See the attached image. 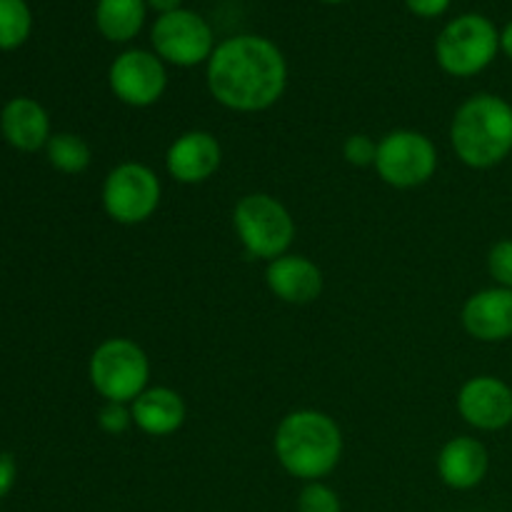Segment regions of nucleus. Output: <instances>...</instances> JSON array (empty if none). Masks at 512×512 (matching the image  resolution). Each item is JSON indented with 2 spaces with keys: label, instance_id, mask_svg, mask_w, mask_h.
Instances as JSON below:
<instances>
[{
  "label": "nucleus",
  "instance_id": "nucleus-1",
  "mask_svg": "<svg viewBox=\"0 0 512 512\" xmlns=\"http://www.w3.org/2000/svg\"><path fill=\"white\" fill-rule=\"evenodd\" d=\"M208 90L223 108L260 113L283 98L288 63L273 40L263 35H233L218 43L208 60Z\"/></svg>",
  "mask_w": 512,
  "mask_h": 512
},
{
  "label": "nucleus",
  "instance_id": "nucleus-2",
  "mask_svg": "<svg viewBox=\"0 0 512 512\" xmlns=\"http://www.w3.org/2000/svg\"><path fill=\"white\" fill-rule=\"evenodd\" d=\"M275 455L285 473L305 483H318L343 458V433L320 410H295L275 430Z\"/></svg>",
  "mask_w": 512,
  "mask_h": 512
},
{
  "label": "nucleus",
  "instance_id": "nucleus-3",
  "mask_svg": "<svg viewBox=\"0 0 512 512\" xmlns=\"http://www.w3.org/2000/svg\"><path fill=\"white\" fill-rule=\"evenodd\" d=\"M450 143L468 168L500 165L512 153V105L493 93L468 98L455 110Z\"/></svg>",
  "mask_w": 512,
  "mask_h": 512
},
{
  "label": "nucleus",
  "instance_id": "nucleus-4",
  "mask_svg": "<svg viewBox=\"0 0 512 512\" xmlns=\"http://www.w3.org/2000/svg\"><path fill=\"white\" fill-rule=\"evenodd\" d=\"M500 50V33L493 20L480 13H465L450 20L435 40V60L453 78L483 73Z\"/></svg>",
  "mask_w": 512,
  "mask_h": 512
},
{
  "label": "nucleus",
  "instance_id": "nucleus-5",
  "mask_svg": "<svg viewBox=\"0 0 512 512\" xmlns=\"http://www.w3.org/2000/svg\"><path fill=\"white\" fill-rule=\"evenodd\" d=\"M88 375L105 403L130 405L148 388L150 360L135 340L108 338L90 355Z\"/></svg>",
  "mask_w": 512,
  "mask_h": 512
},
{
  "label": "nucleus",
  "instance_id": "nucleus-6",
  "mask_svg": "<svg viewBox=\"0 0 512 512\" xmlns=\"http://www.w3.org/2000/svg\"><path fill=\"white\" fill-rule=\"evenodd\" d=\"M233 225L248 258L275 260L288 253L295 238V220L278 198L253 193L238 200Z\"/></svg>",
  "mask_w": 512,
  "mask_h": 512
},
{
  "label": "nucleus",
  "instance_id": "nucleus-7",
  "mask_svg": "<svg viewBox=\"0 0 512 512\" xmlns=\"http://www.w3.org/2000/svg\"><path fill=\"white\" fill-rule=\"evenodd\" d=\"M150 43H153V53L163 63L178 65V68H195L200 63H208L213 50L218 48L208 20L188 8L158 15L150 28Z\"/></svg>",
  "mask_w": 512,
  "mask_h": 512
},
{
  "label": "nucleus",
  "instance_id": "nucleus-8",
  "mask_svg": "<svg viewBox=\"0 0 512 512\" xmlns=\"http://www.w3.org/2000/svg\"><path fill=\"white\" fill-rule=\"evenodd\" d=\"M163 185L153 168L143 163H120L103 183V208L120 225H138L153 218L160 205Z\"/></svg>",
  "mask_w": 512,
  "mask_h": 512
},
{
  "label": "nucleus",
  "instance_id": "nucleus-9",
  "mask_svg": "<svg viewBox=\"0 0 512 512\" xmlns=\"http://www.w3.org/2000/svg\"><path fill=\"white\" fill-rule=\"evenodd\" d=\"M375 170L383 183L408 190L425 185L438 170V150L418 130H393L378 143Z\"/></svg>",
  "mask_w": 512,
  "mask_h": 512
},
{
  "label": "nucleus",
  "instance_id": "nucleus-10",
  "mask_svg": "<svg viewBox=\"0 0 512 512\" xmlns=\"http://www.w3.org/2000/svg\"><path fill=\"white\" fill-rule=\"evenodd\" d=\"M108 85L120 103L130 108H150L168 88V70L153 50H123L110 63Z\"/></svg>",
  "mask_w": 512,
  "mask_h": 512
},
{
  "label": "nucleus",
  "instance_id": "nucleus-11",
  "mask_svg": "<svg viewBox=\"0 0 512 512\" xmlns=\"http://www.w3.org/2000/svg\"><path fill=\"white\" fill-rule=\"evenodd\" d=\"M458 413L473 428L495 433L512 423V388L495 375L470 378L458 393Z\"/></svg>",
  "mask_w": 512,
  "mask_h": 512
},
{
  "label": "nucleus",
  "instance_id": "nucleus-12",
  "mask_svg": "<svg viewBox=\"0 0 512 512\" xmlns=\"http://www.w3.org/2000/svg\"><path fill=\"white\" fill-rule=\"evenodd\" d=\"M223 163V148L208 130H188L173 140L165 155L170 178L185 185H198L213 178Z\"/></svg>",
  "mask_w": 512,
  "mask_h": 512
},
{
  "label": "nucleus",
  "instance_id": "nucleus-13",
  "mask_svg": "<svg viewBox=\"0 0 512 512\" xmlns=\"http://www.w3.org/2000/svg\"><path fill=\"white\" fill-rule=\"evenodd\" d=\"M463 328L480 343H503L512 338V290L485 288L463 305Z\"/></svg>",
  "mask_w": 512,
  "mask_h": 512
},
{
  "label": "nucleus",
  "instance_id": "nucleus-14",
  "mask_svg": "<svg viewBox=\"0 0 512 512\" xmlns=\"http://www.w3.org/2000/svg\"><path fill=\"white\" fill-rule=\"evenodd\" d=\"M270 293L290 305H308L323 293V270L305 255H280L265 270Z\"/></svg>",
  "mask_w": 512,
  "mask_h": 512
},
{
  "label": "nucleus",
  "instance_id": "nucleus-15",
  "mask_svg": "<svg viewBox=\"0 0 512 512\" xmlns=\"http://www.w3.org/2000/svg\"><path fill=\"white\" fill-rule=\"evenodd\" d=\"M490 468V455L480 440L460 438L448 440L438 455V475L448 488L473 490L485 480Z\"/></svg>",
  "mask_w": 512,
  "mask_h": 512
},
{
  "label": "nucleus",
  "instance_id": "nucleus-16",
  "mask_svg": "<svg viewBox=\"0 0 512 512\" xmlns=\"http://www.w3.org/2000/svg\"><path fill=\"white\" fill-rule=\"evenodd\" d=\"M130 410H133V425H138L145 435H153V438H168V435L178 433L188 415L183 398L173 388H163V385L145 388L130 403Z\"/></svg>",
  "mask_w": 512,
  "mask_h": 512
},
{
  "label": "nucleus",
  "instance_id": "nucleus-17",
  "mask_svg": "<svg viewBox=\"0 0 512 512\" xmlns=\"http://www.w3.org/2000/svg\"><path fill=\"white\" fill-rule=\"evenodd\" d=\"M0 130L13 148L33 153L48 145L50 118L38 100L13 98L0 113Z\"/></svg>",
  "mask_w": 512,
  "mask_h": 512
},
{
  "label": "nucleus",
  "instance_id": "nucleus-18",
  "mask_svg": "<svg viewBox=\"0 0 512 512\" xmlns=\"http://www.w3.org/2000/svg\"><path fill=\"white\" fill-rule=\"evenodd\" d=\"M148 3L145 0H98L95 25L110 43H130L143 30Z\"/></svg>",
  "mask_w": 512,
  "mask_h": 512
},
{
  "label": "nucleus",
  "instance_id": "nucleus-19",
  "mask_svg": "<svg viewBox=\"0 0 512 512\" xmlns=\"http://www.w3.org/2000/svg\"><path fill=\"white\" fill-rule=\"evenodd\" d=\"M45 150H48L50 165H53L55 170H60V173L68 175L83 173V170H88L90 160H93L90 145L75 133L50 135Z\"/></svg>",
  "mask_w": 512,
  "mask_h": 512
},
{
  "label": "nucleus",
  "instance_id": "nucleus-20",
  "mask_svg": "<svg viewBox=\"0 0 512 512\" xmlns=\"http://www.w3.org/2000/svg\"><path fill=\"white\" fill-rule=\"evenodd\" d=\"M33 30V13L25 0H0V50H15Z\"/></svg>",
  "mask_w": 512,
  "mask_h": 512
},
{
  "label": "nucleus",
  "instance_id": "nucleus-21",
  "mask_svg": "<svg viewBox=\"0 0 512 512\" xmlns=\"http://www.w3.org/2000/svg\"><path fill=\"white\" fill-rule=\"evenodd\" d=\"M298 512H343L338 493L325 483H305L298 495Z\"/></svg>",
  "mask_w": 512,
  "mask_h": 512
},
{
  "label": "nucleus",
  "instance_id": "nucleus-22",
  "mask_svg": "<svg viewBox=\"0 0 512 512\" xmlns=\"http://www.w3.org/2000/svg\"><path fill=\"white\" fill-rule=\"evenodd\" d=\"M488 270L500 288L512 290V240H498L490 248Z\"/></svg>",
  "mask_w": 512,
  "mask_h": 512
},
{
  "label": "nucleus",
  "instance_id": "nucleus-23",
  "mask_svg": "<svg viewBox=\"0 0 512 512\" xmlns=\"http://www.w3.org/2000/svg\"><path fill=\"white\" fill-rule=\"evenodd\" d=\"M375 155H378V143L370 135L355 133L343 143V158L355 168H368L375 165Z\"/></svg>",
  "mask_w": 512,
  "mask_h": 512
},
{
  "label": "nucleus",
  "instance_id": "nucleus-24",
  "mask_svg": "<svg viewBox=\"0 0 512 512\" xmlns=\"http://www.w3.org/2000/svg\"><path fill=\"white\" fill-rule=\"evenodd\" d=\"M98 425L108 435H123L133 425V410L125 403H105L98 413Z\"/></svg>",
  "mask_w": 512,
  "mask_h": 512
},
{
  "label": "nucleus",
  "instance_id": "nucleus-25",
  "mask_svg": "<svg viewBox=\"0 0 512 512\" xmlns=\"http://www.w3.org/2000/svg\"><path fill=\"white\" fill-rule=\"evenodd\" d=\"M453 0H405L408 10L418 18H438L450 8Z\"/></svg>",
  "mask_w": 512,
  "mask_h": 512
},
{
  "label": "nucleus",
  "instance_id": "nucleus-26",
  "mask_svg": "<svg viewBox=\"0 0 512 512\" xmlns=\"http://www.w3.org/2000/svg\"><path fill=\"white\" fill-rule=\"evenodd\" d=\"M15 475H18V465H15V458L10 453H0V498L13 490Z\"/></svg>",
  "mask_w": 512,
  "mask_h": 512
},
{
  "label": "nucleus",
  "instance_id": "nucleus-27",
  "mask_svg": "<svg viewBox=\"0 0 512 512\" xmlns=\"http://www.w3.org/2000/svg\"><path fill=\"white\" fill-rule=\"evenodd\" d=\"M145 3H148V8H153L158 15L173 13V10L183 8V0H145Z\"/></svg>",
  "mask_w": 512,
  "mask_h": 512
},
{
  "label": "nucleus",
  "instance_id": "nucleus-28",
  "mask_svg": "<svg viewBox=\"0 0 512 512\" xmlns=\"http://www.w3.org/2000/svg\"><path fill=\"white\" fill-rule=\"evenodd\" d=\"M500 50L512 60V23H508L500 33Z\"/></svg>",
  "mask_w": 512,
  "mask_h": 512
},
{
  "label": "nucleus",
  "instance_id": "nucleus-29",
  "mask_svg": "<svg viewBox=\"0 0 512 512\" xmlns=\"http://www.w3.org/2000/svg\"><path fill=\"white\" fill-rule=\"evenodd\" d=\"M320 3H330V5H338V3H345V0H320Z\"/></svg>",
  "mask_w": 512,
  "mask_h": 512
}]
</instances>
